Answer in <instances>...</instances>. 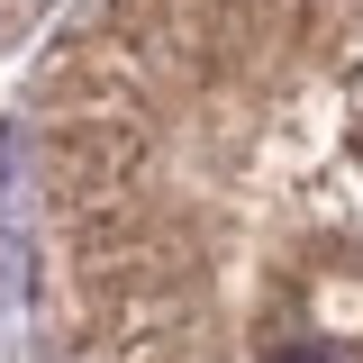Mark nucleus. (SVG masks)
Instances as JSON below:
<instances>
[{
  "instance_id": "f257e3e1",
  "label": "nucleus",
  "mask_w": 363,
  "mask_h": 363,
  "mask_svg": "<svg viewBox=\"0 0 363 363\" xmlns=\"http://www.w3.org/2000/svg\"><path fill=\"white\" fill-rule=\"evenodd\" d=\"M28 227L64 363H363V0H73Z\"/></svg>"
},
{
  "instance_id": "f03ea898",
  "label": "nucleus",
  "mask_w": 363,
  "mask_h": 363,
  "mask_svg": "<svg viewBox=\"0 0 363 363\" xmlns=\"http://www.w3.org/2000/svg\"><path fill=\"white\" fill-rule=\"evenodd\" d=\"M55 9H73V0H0V45H9V37H28L37 18H55Z\"/></svg>"
}]
</instances>
